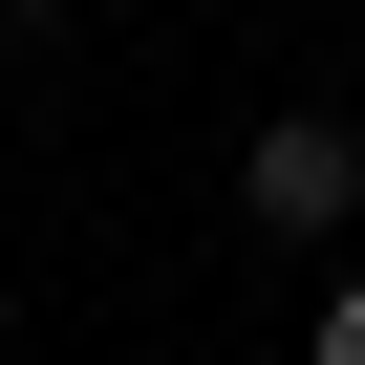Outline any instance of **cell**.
I'll return each instance as SVG.
<instances>
[{
	"label": "cell",
	"mask_w": 365,
	"mask_h": 365,
	"mask_svg": "<svg viewBox=\"0 0 365 365\" xmlns=\"http://www.w3.org/2000/svg\"><path fill=\"white\" fill-rule=\"evenodd\" d=\"M0 22H65V0H0Z\"/></svg>",
	"instance_id": "cell-3"
},
{
	"label": "cell",
	"mask_w": 365,
	"mask_h": 365,
	"mask_svg": "<svg viewBox=\"0 0 365 365\" xmlns=\"http://www.w3.org/2000/svg\"><path fill=\"white\" fill-rule=\"evenodd\" d=\"M237 215H258L279 258H322V237L365 215V129H344V108H279V129L237 150Z\"/></svg>",
	"instance_id": "cell-1"
},
{
	"label": "cell",
	"mask_w": 365,
	"mask_h": 365,
	"mask_svg": "<svg viewBox=\"0 0 365 365\" xmlns=\"http://www.w3.org/2000/svg\"><path fill=\"white\" fill-rule=\"evenodd\" d=\"M322 365H365V279H322Z\"/></svg>",
	"instance_id": "cell-2"
}]
</instances>
